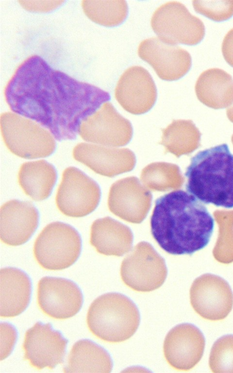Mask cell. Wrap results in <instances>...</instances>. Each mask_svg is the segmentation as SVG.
Returning <instances> with one entry per match:
<instances>
[{
  "mask_svg": "<svg viewBox=\"0 0 233 373\" xmlns=\"http://www.w3.org/2000/svg\"><path fill=\"white\" fill-rule=\"evenodd\" d=\"M4 95L12 111L40 124L59 141L75 139L82 122L111 98L108 92L52 68L35 54L17 67Z\"/></svg>",
  "mask_w": 233,
  "mask_h": 373,
  "instance_id": "obj_1",
  "label": "cell"
},
{
  "mask_svg": "<svg viewBox=\"0 0 233 373\" xmlns=\"http://www.w3.org/2000/svg\"><path fill=\"white\" fill-rule=\"evenodd\" d=\"M215 221L208 209L183 190L166 194L155 201L150 218L152 235L172 255H191L209 244Z\"/></svg>",
  "mask_w": 233,
  "mask_h": 373,
  "instance_id": "obj_2",
  "label": "cell"
},
{
  "mask_svg": "<svg viewBox=\"0 0 233 373\" xmlns=\"http://www.w3.org/2000/svg\"><path fill=\"white\" fill-rule=\"evenodd\" d=\"M185 176L187 192L198 200L233 208V154L226 143L198 153L191 158Z\"/></svg>",
  "mask_w": 233,
  "mask_h": 373,
  "instance_id": "obj_3",
  "label": "cell"
},
{
  "mask_svg": "<svg viewBox=\"0 0 233 373\" xmlns=\"http://www.w3.org/2000/svg\"><path fill=\"white\" fill-rule=\"evenodd\" d=\"M140 317L133 302L118 293H108L96 299L87 311L89 331L99 339L110 343L124 341L137 330Z\"/></svg>",
  "mask_w": 233,
  "mask_h": 373,
  "instance_id": "obj_4",
  "label": "cell"
},
{
  "mask_svg": "<svg viewBox=\"0 0 233 373\" xmlns=\"http://www.w3.org/2000/svg\"><path fill=\"white\" fill-rule=\"evenodd\" d=\"M78 232L70 225L53 222L48 224L35 240L33 252L38 264L49 270H60L73 265L81 251Z\"/></svg>",
  "mask_w": 233,
  "mask_h": 373,
  "instance_id": "obj_5",
  "label": "cell"
},
{
  "mask_svg": "<svg viewBox=\"0 0 233 373\" xmlns=\"http://www.w3.org/2000/svg\"><path fill=\"white\" fill-rule=\"evenodd\" d=\"M2 136L8 149L25 159L44 158L51 155L56 144L52 135L35 122L16 113L1 115Z\"/></svg>",
  "mask_w": 233,
  "mask_h": 373,
  "instance_id": "obj_6",
  "label": "cell"
},
{
  "mask_svg": "<svg viewBox=\"0 0 233 373\" xmlns=\"http://www.w3.org/2000/svg\"><path fill=\"white\" fill-rule=\"evenodd\" d=\"M154 32L163 42L172 45H195L205 35V26L184 5L177 1L167 2L157 8L151 18Z\"/></svg>",
  "mask_w": 233,
  "mask_h": 373,
  "instance_id": "obj_7",
  "label": "cell"
},
{
  "mask_svg": "<svg viewBox=\"0 0 233 373\" xmlns=\"http://www.w3.org/2000/svg\"><path fill=\"white\" fill-rule=\"evenodd\" d=\"M167 274L164 259L146 242L137 244L123 259L120 267L123 283L138 292H150L159 288Z\"/></svg>",
  "mask_w": 233,
  "mask_h": 373,
  "instance_id": "obj_8",
  "label": "cell"
},
{
  "mask_svg": "<svg viewBox=\"0 0 233 373\" xmlns=\"http://www.w3.org/2000/svg\"><path fill=\"white\" fill-rule=\"evenodd\" d=\"M100 198V187L93 179L74 167L64 170L55 197L61 213L72 217L85 216L96 209Z\"/></svg>",
  "mask_w": 233,
  "mask_h": 373,
  "instance_id": "obj_9",
  "label": "cell"
},
{
  "mask_svg": "<svg viewBox=\"0 0 233 373\" xmlns=\"http://www.w3.org/2000/svg\"><path fill=\"white\" fill-rule=\"evenodd\" d=\"M190 300L195 311L202 318L223 320L233 306V293L228 283L221 277L203 274L196 279L190 289Z\"/></svg>",
  "mask_w": 233,
  "mask_h": 373,
  "instance_id": "obj_10",
  "label": "cell"
},
{
  "mask_svg": "<svg viewBox=\"0 0 233 373\" xmlns=\"http://www.w3.org/2000/svg\"><path fill=\"white\" fill-rule=\"evenodd\" d=\"M79 134L86 142L121 146L131 141L133 128L129 120L118 113L111 103L106 102L82 122Z\"/></svg>",
  "mask_w": 233,
  "mask_h": 373,
  "instance_id": "obj_11",
  "label": "cell"
},
{
  "mask_svg": "<svg viewBox=\"0 0 233 373\" xmlns=\"http://www.w3.org/2000/svg\"><path fill=\"white\" fill-rule=\"evenodd\" d=\"M37 302L41 310L56 320L75 316L83 302L82 291L73 282L62 278L44 277L38 282Z\"/></svg>",
  "mask_w": 233,
  "mask_h": 373,
  "instance_id": "obj_12",
  "label": "cell"
},
{
  "mask_svg": "<svg viewBox=\"0 0 233 373\" xmlns=\"http://www.w3.org/2000/svg\"><path fill=\"white\" fill-rule=\"evenodd\" d=\"M68 340L48 323L37 322L26 332L24 360L38 370L52 369L64 361Z\"/></svg>",
  "mask_w": 233,
  "mask_h": 373,
  "instance_id": "obj_13",
  "label": "cell"
},
{
  "mask_svg": "<svg viewBox=\"0 0 233 373\" xmlns=\"http://www.w3.org/2000/svg\"><path fill=\"white\" fill-rule=\"evenodd\" d=\"M137 52L139 57L150 64L163 80H178L188 72L191 66V57L186 50L165 43L158 37L141 41Z\"/></svg>",
  "mask_w": 233,
  "mask_h": 373,
  "instance_id": "obj_14",
  "label": "cell"
},
{
  "mask_svg": "<svg viewBox=\"0 0 233 373\" xmlns=\"http://www.w3.org/2000/svg\"><path fill=\"white\" fill-rule=\"evenodd\" d=\"M115 95L124 109L139 115L149 111L154 106L157 89L149 71L143 67L135 66L127 69L121 75Z\"/></svg>",
  "mask_w": 233,
  "mask_h": 373,
  "instance_id": "obj_15",
  "label": "cell"
},
{
  "mask_svg": "<svg viewBox=\"0 0 233 373\" xmlns=\"http://www.w3.org/2000/svg\"><path fill=\"white\" fill-rule=\"evenodd\" d=\"M152 195L135 177L117 180L111 186L108 197L109 210L132 223H141L150 209Z\"/></svg>",
  "mask_w": 233,
  "mask_h": 373,
  "instance_id": "obj_16",
  "label": "cell"
},
{
  "mask_svg": "<svg viewBox=\"0 0 233 373\" xmlns=\"http://www.w3.org/2000/svg\"><path fill=\"white\" fill-rule=\"evenodd\" d=\"M205 338L196 326L182 323L172 328L163 344L165 357L173 368L188 371L200 360L204 352Z\"/></svg>",
  "mask_w": 233,
  "mask_h": 373,
  "instance_id": "obj_17",
  "label": "cell"
},
{
  "mask_svg": "<svg viewBox=\"0 0 233 373\" xmlns=\"http://www.w3.org/2000/svg\"><path fill=\"white\" fill-rule=\"evenodd\" d=\"M74 158L100 175L114 177L132 171L136 158L128 148H112L91 143H81L73 149Z\"/></svg>",
  "mask_w": 233,
  "mask_h": 373,
  "instance_id": "obj_18",
  "label": "cell"
},
{
  "mask_svg": "<svg viewBox=\"0 0 233 373\" xmlns=\"http://www.w3.org/2000/svg\"><path fill=\"white\" fill-rule=\"evenodd\" d=\"M0 215V240L9 246L25 243L38 226V211L30 202L9 200L1 206Z\"/></svg>",
  "mask_w": 233,
  "mask_h": 373,
  "instance_id": "obj_19",
  "label": "cell"
},
{
  "mask_svg": "<svg viewBox=\"0 0 233 373\" xmlns=\"http://www.w3.org/2000/svg\"><path fill=\"white\" fill-rule=\"evenodd\" d=\"M31 282L22 270L5 267L0 271V315L12 318L22 313L30 301Z\"/></svg>",
  "mask_w": 233,
  "mask_h": 373,
  "instance_id": "obj_20",
  "label": "cell"
},
{
  "mask_svg": "<svg viewBox=\"0 0 233 373\" xmlns=\"http://www.w3.org/2000/svg\"><path fill=\"white\" fill-rule=\"evenodd\" d=\"M133 241L131 229L110 217L96 219L91 226L90 243L101 254L122 256L131 249Z\"/></svg>",
  "mask_w": 233,
  "mask_h": 373,
  "instance_id": "obj_21",
  "label": "cell"
},
{
  "mask_svg": "<svg viewBox=\"0 0 233 373\" xmlns=\"http://www.w3.org/2000/svg\"><path fill=\"white\" fill-rule=\"evenodd\" d=\"M199 101L205 106L221 109L233 104V79L219 68H211L203 71L195 87Z\"/></svg>",
  "mask_w": 233,
  "mask_h": 373,
  "instance_id": "obj_22",
  "label": "cell"
},
{
  "mask_svg": "<svg viewBox=\"0 0 233 373\" xmlns=\"http://www.w3.org/2000/svg\"><path fill=\"white\" fill-rule=\"evenodd\" d=\"M113 362L109 353L88 339L77 341L72 346L64 367V373H110Z\"/></svg>",
  "mask_w": 233,
  "mask_h": 373,
  "instance_id": "obj_23",
  "label": "cell"
},
{
  "mask_svg": "<svg viewBox=\"0 0 233 373\" xmlns=\"http://www.w3.org/2000/svg\"><path fill=\"white\" fill-rule=\"evenodd\" d=\"M18 182L26 195L35 201H42L50 195L57 178L54 166L45 160L23 163Z\"/></svg>",
  "mask_w": 233,
  "mask_h": 373,
  "instance_id": "obj_24",
  "label": "cell"
},
{
  "mask_svg": "<svg viewBox=\"0 0 233 373\" xmlns=\"http://www.w3.org/2000/svg\"><path fill=\"white\" fill-rule=\"evenodd\" d=\"M162 133L160 144L178 158L191 153L200 145L201 133L191 120H174Z\"/></svg>",
  "mask_w": 233,
  "mask_h": 373,
  "instance_id": "obj_25",
  "label": "cell"
},
{
  "mask_svg": "<svg viewBox=\"0 0 233 373\" xmlns=\"http://www.w3.org/2000/svg\"><path fill=\"white\" fill-rule=\"evenodd\" d=\"M140 179L147 188L160 192L178 189L184 181L179 167L165 162H153L146 166L142 170Z\"/></svg>",
  "mask_w": 233,
  "mask_h": 373,
  "instance_id": "obj_26",
  "label": "cell"
},
{
  "mask_svg": "<svg viewBox=\"0 0 233 373\" xmlns=\"http://www.w3.org/2000/svg\"><path fill=\"white\" fill-rule=\"evenodd\" d=\"M82 6L90 20L106 27L120 24L125 20L128 13L125 0H83Z\"/></svg>",
  "mask_w": 233,
  "mask_h": 373,
  "instance_id": "obj_27",
  "label": "cell"
},
{
  "mask_svg": "<svg viewBox=\"0 0 233 373\" xmlns=\"http://www.w3.org/2000/svg\"><path fill=\"white\" fill-rule=\"evenodd\" d=\"M209 365L213 373H233V335L224 336L215 341L210 352Z\"/></svg>",
  "mask_w": 233,
  "mask_h": 373,
  "instance_id": "obj_28",
  "label": "cell"
},
{
  "mask_svg": "<svg viewBox=\"0 0 233 373\" xmlns=\"http://www.w3.org/2000/svg\"><path fill=\"white\" fill-rule=\"evenodd\" d=\"M194 10L216 21L227 20L233 16V0H193Z\"/></svg>",
  "mask_w": 233,
  "mask_h": 373,
  "instance_id": "obj_29",
  "label": "cell"
},
{
  "mask_svg": "<svg viewBox=\"0 0 233 373\" xmlns=\"http://www.w3.org/2000/svg\"><path fill=\"white\" fill-rule=\"evenodd\" d=\"M64 1H32L19 0L20 4L25 9L33 12H49L59 7Z\"/></svg>",
  "mask_w": 233,
  "mask_h": 373,
  "instance_id": "obj_30",
  "label": "cell"
},
{
  "mask_svg": "<svg viewBox=\"0 0 233 373\" xmlns=\"http://www.w3.org/2000/svg\"><path fill=\"white\" fill-rule=\"evenodd\" d=\"M222 53L225 61L233 67V28L224 36L222 43Z\"/></svg>",
  "mask_w": 233,
  "mask_h": 373,
  "instance_id": "obj_31",
  "label": "cell"
},
{
  "mask_svg": "<svg viewBox=\"0 0 233 373\" xmlns=\"http://www.w3.org/2000/svg\"><path fill=\"white\" fill-rule=\"evenodd\" d=\"M227 116L230 121L233 123V104L227 108Z\"/></svg>",
  "mask_w": 233,
  "mask_h": 373,
  "instance_id": "obj_32",
  "label": "cell"
},
{
  "mask_svg": "<svg viewBox=\"0 0 233 373\" xmlns=\"http://www.w3.org/2000/svg\"><path fill=\"white\" fill-rule=\"evenodd\" d=\"M231 140H232V143H233V135H232V139H231Z\"/></svg>",
  "mask_w": 233,
  "mask_h": 373,
  "instance_id": "obj_33",
  "label": "cell"
}]
</instances>
